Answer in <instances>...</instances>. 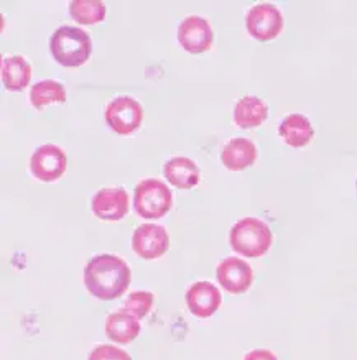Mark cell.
<instances>
[{
	"label": "cell",
	"mask_w": 357,
	"mask_h": 360,
	"mask_svg": "<svg viewBox=\"0 0 357 360\" xmlns=\"http://www.w3.org/2000/svg\"><path fill=\"white\" fill-rule=\"evenodd\" d=\"M130 266L117 255H96L84 266V285L87 291L102 301L120 298L130 286Z\"/></svg>",
	"instance_id": "1"
},
{
	"label": "cell",
	"mask_w": 357,
	"mask_h": 360,
	"mask_svg": "<svg viewBox=\"0 0 357 360\" xmlns=\"http://www.w3.org/2000/svg\"><path fill=\"white\" fill-rule=\"evenodd\" d=\"M50 51L58 65L80 68L89 61L92 53L91 37L76 27H60L50 40Z\"/></svg>",
	"instance_id": "2"
},
{
	"label": "cell",
	"mask_w": 357,
	"mask_h": 360,
	"mask_svg": "<svg viewBox=\"0 0 357 360\" xmlns=\"http://www.w3.org/2000/svg\"><path fill=\"white\" fill-rule=\"evenodd\" d=\"M229 242L234 252L249 259L265 255L272 247L273 236L270 227L257 217H244L236 222L229 233Z\"/></svg>",
	"instance_id": "3"
},
{
	"label": "cell",
	"mask_w": 357,
	"mask_h": 360,
	"mask_svg": "<svg viewBox=\"0 0 357 360\" xmlns=\"http://www.w3.org/2000/svg\"><path fill=\"white\" fill-rule=\"evenodd\" d=\"M135 212L144 219H160L173 207V194L160 179H144L135 186Z\"/></svg>",
	"instance_id": "4"
},
{
	"label": "cell",
	"mask_w": 357,
	"mask_h": 360,
	"mask_svg": "<svg viewBox=\"0 0 357 360\" xmlns=\"http://www.w3.org/2000/svg\"><path fill=\"white\" fill-rule=\"evenodd\" d=\"M106 122L119 135H130L144 122V107L134 97L120 96L106 107Z\"/></svg>",
	"instance_id": "5"
},
{
	"label": "cell",
	"mask_w": 357,
	"mask_h": 360,
	"mask_svg": "<svg viewBox=\"0 0 357 360\" xmlns=\"http://www.w3.org/2000/svg\"><path fill=\"white\" fill-rule=\"evenodd\" d=\"M246 27L257 41L275 40L283 30V15L273 4H257L247 13Z\"/></svg>",
	"instance_id": "6"
},
{
	"label": "cell",
	"mask_w": 357,
	"mask_h": 360,
	"mask_svg": "<svg viewBox=\"0 0 357 360\" xmlns=\"http://www.w3.org/2000/svg\"><path fill=\"white\" fill-rule=\"evenodd\" d=\"M66 153L58 145L48 143L35 150L30 158V172L43 183H55L66 173Z\"/></svg>",
	"instance_id": "7"
},
{
	"label": "cell",
	"mask_w": 357,
	"mask_h": 360,
	"mask_svg": "<svg viewBox=\"0 0 357 360\" xmlns=\"http://www.w3.org/2000/svg\"><path fill=\"white\" fill-rule=\"evenodd\" d=\"M132 249L140 259L156 260L170 249V236L163 226L144 224L132 236Z\"/></svg>",
	"instance_id": "8"
},
{
	"label": "cell",
	"mask_w": 357,
	"mask_h": 360,
	"mask_svg": "<svg viewBox=\"0 0 357 360\" xmlns=\"http://www.w3.org/2000/svg\"><path fill=\"white\" fill-rule=\"evenodd\" d=\"M178 41L188 53L199 55L213 46V28L206 18L199 15L187 17L178 27Z\"/></svg>",
	"instance_id": "9"
},
{
	"label": "cell",
	"mask_w": 357,
	"mask_h": 360,
	"mask_svg": "<svg viewBox=\"0 0 357 360\" xmlns=\"http://www.w3.org/2000/svg\"><path fill=\"white\" fill-rule=\"evenodd\" d=\"M216 278L229 293L242 295L252 286L253 270L246 260L239 257H229L218 265Z\"/></svg>",
	"instance_id": "10"
},
{
	"label": "cell",
	"mask_w": 357,
	"mask_h": 360,
	"mask_svg": "<svg viewBox=\"0 0 357 360\" xmlns=\"http://www.w3.org/2000/svg\"><path fill=\"white\" fill-rule=\"evenodd\" d=\"M91 209L102 221H122L129 212V194L124 188H104L94 194Z\"/></svg>",
	"instance_id": "11"
},
{
	"label": "cell",
	"mask_w": 357,
	"mask_h": 360,
	"mask_svg": "<svg viewBox=\"0 0 357 360\" xmlns=\"http://www.w3.org/2000/svg\"><path fill=\"white\" fill-rule=\"evenodd\" d=\"M223 296L219 293L218 286L209 281H198L193 283L187 291V304L189 313L196 318L206 319L221 308Z\"/></svg>",
	"instance_id": "12"
},
{
	"label": "cell",
	"mask_w": 357,
	"mask_h": 360,
	"mask_svg": "<svg viewBox=\"0 0 357 360\" xmlns=\"http://www.w3.org/2000/svg\"><path fill=\"white\" fill-rule=\"evenodd\" d=\"M221 162L231 172H242L257 162V147L249 139H232L224 145Z\"/></svg>",
	"instance_id": "13"
},
{
	"label": "cell",
	"mask_w": 357,
	"mask_h": 360,
	"mask_svg": "<svg viewBox=\"0 0 357 360\" xmlns=\"http://www.w3.org/2000/svg\"><path fill=\"white\" fill-rule=\"evenodd\" d=\"M163 174L166 179L180 189H192L201 181V172L192 158L173 157L165 163Z\"/></svg>",
	"instance_id": "14"
},
{
	"label": "cell",
	"mask_w": 357,
	"mask_h": 360,
	"mask_svg": "<svg viewBox=\"0 0 357 360\" xmlns=\"http://www.w3.org/2000/svg\"><path fill=\"white\" fill-rule=\"evenodd\" d=\"M140 329L139 318H135L129 311H117L107 316L106 319V335L115 344H130L132 340L139 338Z\"/></svg>",
	"instance_id": "15"
},
{
	"label": "cell",
	"mask_w": 357,
	"mask_h": 360,
	"mask_svg": "<svg viewBox=\"0 0 357 360\" xmlns=\"http://www.w3.org/2000/svg\"><path fill=\"white\" fill-rule=\"evenodd\" d=\"M278 134L288 147L303 148L315 137V129H313L308 117L301 114H290L282 120Z\"/></svg>",
	"instance_id": "16"
},
{
	"label": "cell",
	"mask_w": 357,
	"mask_h": 360,
	"mask_svg": "<svg viewBox=\"0 0 357 360\" xmlns=\"http://www.w3.org/2000/svg\"><path fill=\"white\" fill-rule=\"evenodd\" d=\"M267 117L268 105L256 96L242 97L234 109V122L241 129H256L265 122Z\"/></svg>",
	"instance_id": "17"
},
{
	"label": "cell",
	"mask_w": 357,
	"mask_h": 360,
	"mask_svg": "<svg viewBox=\"0 0 357 360\" xmlns=\"http://www.w3.org/2000/svg\"><path fill=\"white\" fill-rule=\"evenodd\" d=\"M32 66L20 55L2 60V81L8 91H23L30 84Z\"/></svg>",
	"instance_id": "18"
},
{
	"label": "cell",
	"mask_w": 357,
	"mask_h": 360,
	"mask_svg": "<svg viewBox=\"0 0 357 360\" xmlns=\"http://www.w3.org/2000/svg\"><path fill=\"white\" fill-rule=\"evenodd\" d=\"M30 102L37 110H42L43 107L50 104H63L66 102V89L61 82L55 79H45L37 82L30 89Z\"/></svg>",
	"instance_id": "19"
},
{
	"label": "cell",
	"mask_w": 357,
	"mask_h": 360,
	"mask_svg": "<svg viewBox=\"0 0 357 360\" xmlns=\"http://www.w3.org/2000/svg\"><path fill=\"white\" fill-rule=\"evenodd\" d=\"M106 6L101 0H73L70 4V15L81 25H94L104 22Z\"/></svg>",
	"instance_id": "20"
},
{
	"label": "cell",
	"mask_w": 357,
	"mask_h": 360,
	"mask_svg": "<svg viewBox=\"0 0 357 360\" xmlns=\"http://www.w3.org/2000/svg\"><path fill=\"white\" fill-rule=\"evenodd\" d=\"M154 301L155 296L154 293H150V291H134L125 301V311H129V313L134 314L135 318L142 319L150 313Z\"/></svg>",
	"instance_id": "21"
},
{
	"label": "cell",
	"mask_w": 357,
	"mask_h": 360,
	"mask_svg": "<svg viewBox=\"0 0 357 360\" xmlns=\"http://www.w3.org/2000/svg\"><path fill=\"white\" fill-rule=\"evenodd\" d=\"M87 360H132V357L125 350L114 347L111 344H102L92 349Z\"/></svg>",
	"instance_id": "22"
},
{
	"label": "cell",
	"mask_w": 357,
	"mask_h": 360,
	"mask_svg": "<svg viewBox=\"0 0 357 360\" xmlns=\"http://www.w3.org/2000/svg\"><path fill=\"white\" fill-rule=\"evenodd\" d=\"M244 360H278L277 355L270 352V350L267 349H256V350H251Z\"/></svg>",
	"instance_id": "23"
}]
</instances>
